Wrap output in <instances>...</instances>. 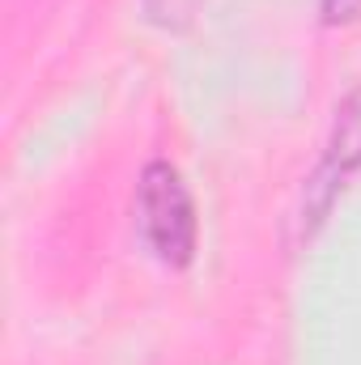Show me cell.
Masks as SVG:
<instances>
[{"mask_svg": "<svg viewBox=\"0 0 361 365\" xmlns=\"http://www.w3.org/2000/svg\"><path fill=\"white\" fill-rule=\"evenodd\" d=\"M141 230L166 264H183L195 247L191 195L183 187L179 170L166 162H153L141 179Z\"/></svg>", "mask_w": 361, "mask_h": 365, "instance_id": "6da1fadb", "label": "cell"}, {"mask_svg": "<svg viewBox=\"0 0 361 365\" xmlns=\"http://www.w3.org/2000/svg\"><path fill=\"white\" fill-rule=\"evenodd\" d=\"M357 4L361 0H327V13H332V17H349Z\"/></svg>", "mask_w": 361, "mask_h": 365, "instance_id": "3957f363", "label": "cell"}, {"mask_svg": "<svg viewBox=\"0 0 361 365\" xmlns=\"http://www.w3.org/2000/svg\"><path fill=\"white\" fill-rule=\"evenodd\" d=\"M361 166V93L340 110V123H336V140L327 149V166L315 182H327L336 187L340 179H349L353 170Z\"/></svg>", "mask_w": 361, "mask_h": 365, "instance_id": "7a4b0ae2", "label": "cell"}]
</instances>
